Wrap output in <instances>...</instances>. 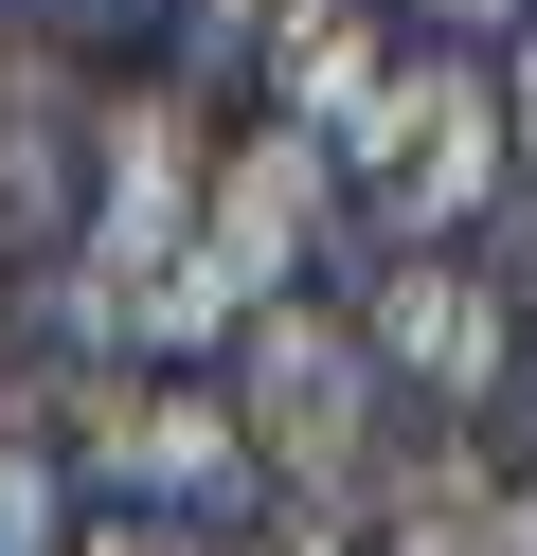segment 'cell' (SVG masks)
I'll return each mask as SVG.
<instances>
[{
  "instance_id": "6da1fadb",
  "label": "cell",
  "mask_w": 537,
  "mask_h": 556,
  "mask_svg": "<svg viewBox=\"0 0 537 556\" xmlns=\"http://www.w3.org/2000/svg\"><path fill=\"white\" fill-rule=\"evenodd\" d=\"M233 431H251V467H269V503L358 520V467H376V431H394V377H376V341H358V305H305V288L251 305Z\"/></svg>"
},
{
  "instance_id": "7a4b0ae2",
  "label": "cell",
  "mask_w": 537,
  "mask_h": 556,
  "mask_svg": "<svg viewBox=\"0 0 537 556\" xmlns=\"http://www.w3.org/2000/svg\"><path fill=\"white\" fill-rule=\"evenodd\" d=\"M501 73H465V54H394V90L358 109V144H341V180H358V216H376V252H448L465 216L501 198Z\"/></svg>"
},
{
  "instance_id": "3957f363",
  "label": "cell",
  "mask_w": 537,
  "mask_h": 556,
  "mask_svg": "<svg viewBox=\"0 0 537 556\" xmlns=\"http://www.w3.org/2000/svg\"><path fill=\"white\" fill-rule=\"evenodd\" d=\"M197 180H215V126L197 73H143L90 109V216H72V288H126V269L197 252Z\"/></svg>"
},
{
  "instance_id": "277c9868",
  "label": "cell",
  "mask_w": 537,
  "mask_h": 556,
  "mask_svg": "<svg viewBox=\"0 0 537 556\" xmlns=\"http://www.w3.org/2000/svg\"><path fill=\"white\" fill-rule=\"evenodd\" d=\"M358 341H376V377L412 413H484L501 395V359H520V288H484L465 252H376V288H358Z\"/></svg>"
},
{
  "instance_id": "5b68a950",
  "label": "cell",
  "mask_w": 537,
  "mask_h": 556,
  "mask_svg": "<svg viewBox=\"0 0 537 556\" xmlns=\"http://www.w3.org/2000/svg\"><path fill=\"white\" fill-rule=\"evenodd\" d=\"M341 233V162L305 144V126H251V144H215V180H197V252L233 269L251 305H286V269Z\"/></svg>"
},
{
  "instance_id": "8992f818",
  "label": "cell",
  "mask_w": 537,
  "mask_h": 556,
  "mask_svg": "<svg viewBox=\"0 0 537 556\" xmlns=\"http://www.w3.org/2000/svg\"><path fill=\"white\" fill-rule=\"evenodd\" d=\"M126 503H162V520H251L269 503V467H251V431H233V395H197V377H143V431H126Z\"/></svg>"
},
{
  "instance_id": "52a82bcc",
  "label": "cell",
  "mask_w": 537,
  "mask_h": 556,
  "mask_svg": "<svg viewBox=\"0 0 537 556\" xmlns=\"http://www.w3.org/2000/svg\"><path fill=\"white\" fill-rule=\"evenodd\" d=\"M0 556H72V484L36 467L18 431H0Z\"/></svg>"
},
{
  "instance_id": "ba28073f",
  "label": "cell",
  "mask_w": 537,
  "mask_h": 556,
  "mask_svg": "<svg viewBox=\"0 0 537 556\" xmlns=\"http://www.w3.org/2000/svg\"><path fill=\"white\" fill-rule=\"evenodd\" d=\"M72 556H215V539L162 520V503H107V520H72Z\"/></svg>"
},
{
  "instance_id": "9c48e42d",
  "label": "cell",
  "mask_w": 537,
  "mask_h": 556,
  "mask_svg": "<svg viewBox=\"0 0 537 556\" xmlns=\"http://www.w3.org/2000/svg\"><path fill=\"white\" fill-rule=\"evenodd\" d=\"M215 556H358V520H322V503H251V539H215Z\"/></svg>"
},
{
  "instance_id": "30bf717a",
  "label": "cell",
  "mask_w": 537,
  "mask_h": 556,
  "mask_svg": "<svg viewBox=\"0 0 537 556\" xmlns=\"http://www.w3.org/2000/svg\"><path fill=\"white\" fill-rule=\"evenodd\" d=\"M465 556H537V484H484V520H465Z\"/></svg>"
},
{
  "instance_id": "8fae6325",
  "label": "cell",
  "mask_w": 537,
  "mask_h": 556,
  "mask_svg": "<svg viewBox=\"0 0 537 556\" xmlns=\"http://www.w3.org/2000/svg\"><path fill=\"white\" fill-rule=\"evenodd\" d=\"M501 144L537 162V18H520V54H501Z\"/></svg>"
},
{
  "instance_id": "7c38bea8",
  "label": "cell",
  "mask_w": 537,
  "mask_h": 556,
  "mask_svg": "<svg viewBox=\"0 0 537 556\" xmlns=\"http://www.w3.org/2000/svg\"><path fill=\"white\" fill-rule=\"evenodd\" d=\"M412 18H448V37H520L537 0H412Z\"/></svg>"
},
{
  "instance_id": "4fadbf2b",
  "label": "cell",
  "mask_w": 537,
  "mask_h": 556,
  "mask_svg": "<svg viewBox=\"0 0 537 556\" xmlns=\"http://www.w3.org/2000/svg\"><path fill=\"white\" fill-rule=\"evenodd\" d=\"M520 341H537V216H520Z\"/></svg>"
},
{
  "instance_id": "5bb4252c",
  "label": "cell",
  "mask_w": 537,
  "mask_h": 556,
  "mask_svg": "<svg viewBox=\"0 0 537 556\" xmlns=\"http://www.w3.org/2000/svg\"><path fill=\"white\" fill-rule=\"evenodd\" d=\"M0 359H18V269H0Z\"/></svg>"
}]
</instances>
